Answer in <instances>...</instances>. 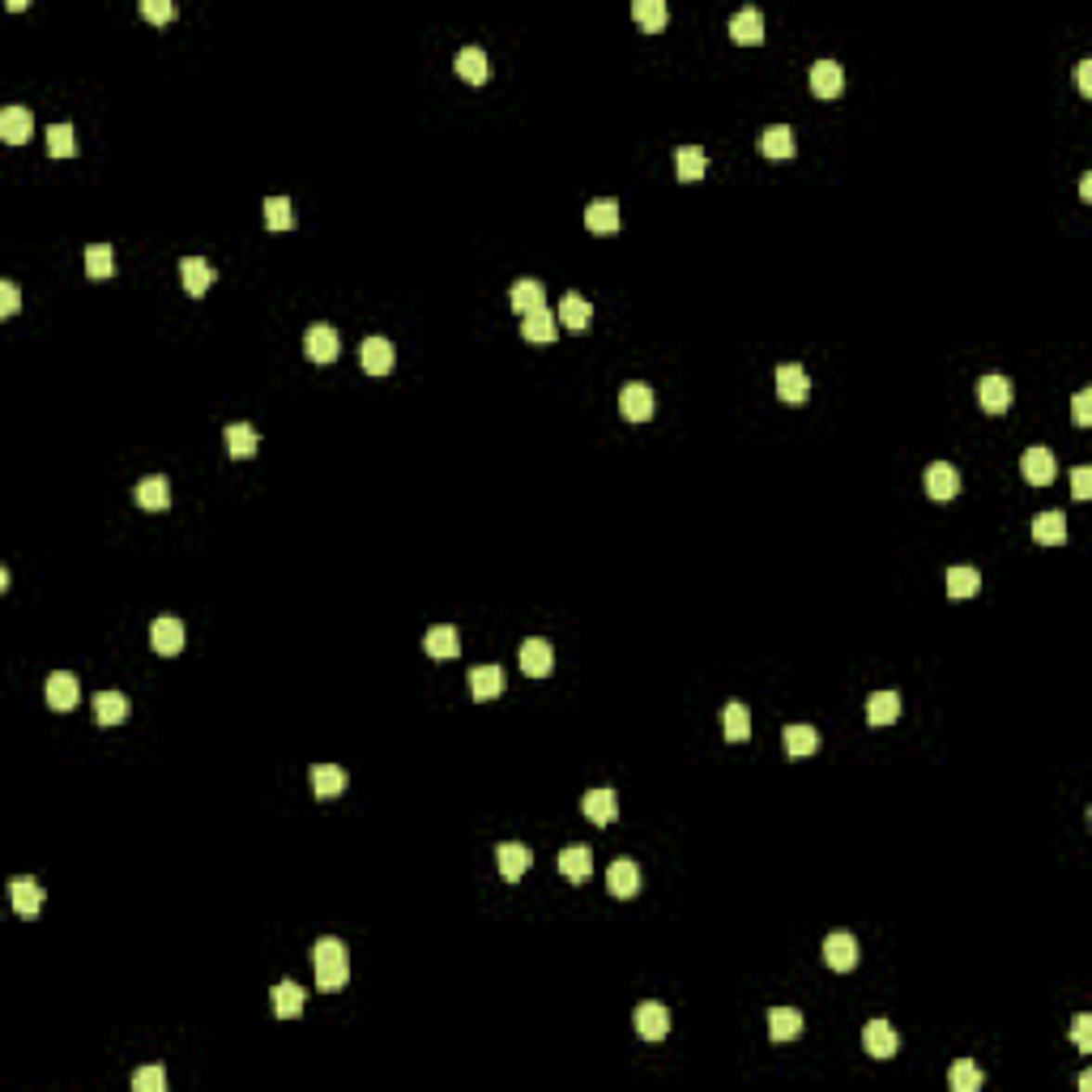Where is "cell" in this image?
<instances>
[{
  "label": "cell",
  "mask_w": 1092,
  "mask_h": 1092,
  "mask_svg": "<svg viewBox=\"0 0 1092 1092\" xmlns=\"http://www.w3.org/2000/svg\"><path fill=\"white\" fill-rule=\"evenodd\" d=\"M312 965H316V986L320 990H342L350 982V952L333 935L312 947Z\"/></svg>",
  "instance_id": "6da1fadb"
},
{
  "label": "cell",
  "mask_w": 1092,
  "mask_h": 1092,
  "mask_svg": "<svg viewBox=\"0 0 1092 1092\" xmlns=\"http://www.w3.org/2000/svg\"><path fill=\"white\" fill-rule=\"evenodd\" d=\"M824 960H828V968H837V973L858 968V960H862L858 939H853L850 930H832V935L824 939Z\"/></svg>",
  "instance_id": "7a4b0ae2"
},
{
  "label": "cell",
  "mask_w": 1092,
  "mask_h": 1092,
  "mask_svg": "<svg viewBox=\"0 0 1092 1092\" xmlns=\"http://www.w3.org/2000/svg\"><path fill=\"white\" fill-rule=\"evenodd\" d=\"M358 358H363V371H368V376H389V371H393V358H397V350H393L389 337L371 333V337H363V346H358Z\"/></svg>",
  "instance_id": "3957f363"
},
{
  "label": "cell",
  "mask_w": 1092,
  "mask_h": 1092,
  "mask_svg": "<svg viewBox=\"0 0 1092 1092\" xmlns=\"http://www.w3.org/2000/svg\"><path fill=\"white\" fill-rule=\"evenodd\" d=\"M862 1046H866L871 1059H896V1050H901V1033H896L888 1020H871V1024L862 1029Z\"/></svg>",
  "instance_id": "277c9868"
},
{
  "label": "cell",
  "mask_w": 1092,
  "mask_h": 1092,
  "mask_svg": "<svg viewBox=\"0 0 1092 1092\" xmlns=\"http://www.w3.org/2000/svg\"><path fill=\"white\" fill-rule=\"evenodd\" d=\"M304 350H307V358H312V363H333L337 350H342V342H337V329L325 325V320H320V325H307Z\"/></svg>",
  "instance_id": "5b68a950"
},
{
  "label": "cell",
  "mask_w": 1092,
  "mask_h": 1092,
  "mask_svg": "<svg viewBox=\"0 0 1092 1092\" xmlns=\"http://www.w3.org/2000/svg\"><path fill=\"white\" fill-rule=\"evenodd\" d=\"M977 401H982L986 414H1003V410L1011 406V380L998 376V371H986V376L977 380Z\"/></svg>",
  "instance_id": "8992f818"
},
{
  "label": "cell",
  "mask_w": 1092,
  "mask_h": 1092,
  "mask_svg": "<svg viewBox=\"0 0 1092 1092\" xmlns=\"http://www.w3.org/2000/svg\"><path fill=\"white\" fill-rule=\"evenodd\" d=\"M521 670H526L529 679H546V674L555 670V649H551V641L529 636V641L521 644Z\"/></svg>",
  "instance_id": "52a82bcc"
},
{
  "label": "cell",
  "mask_w": 1092,
  "mask_h": 1092,
  "mask_svg": "<svg viewBox=\"0 0 1092 1092\" xmlns=\"http://www.w3.org/2000/svg\"><path fill=\"white\" fill-rule=\"evenodd\" d=\"M653 406H657V397H653L649 384H623L619 393V410L628 422H649L653 419Z\"/></svg>",
  "instance_id": "ba28073f"
},
{
  "label": "cell",
  "mask_w": 1092,
  "mask_h": 1092,
  "mask_svg": "<svg viewBox=\"0 0 1092 1092\" xmlns=\"http://www.w3.org/2000/svg\"><path fill=\"white\" fill-rule=\"evenodd\" d=\"M150 644H154V653H162V657H176V653L184 649V623H179L176 615H158L154 628H150Z\"/></svg>",
  "instance_id": "9c48e42d"
},
{
  "label": "cell",
  "mask_w": 1092,
  "mask_h": 1092,
  "mask_svg": "<svg viewBox=\"0 0 1092 1092\" xmlns=\"http://www.w3.org/2000/svg\"><path fill=\"white\" fill-rule=\"evenodd\" d=\"M555 329H559V320L551 307H534V312L521 316V337L534 342V346H551V342H555Z\"/></svg>",
  "instance_id": "30bf717a"
},
{
  "label": "cell",
  "mask_w": 1092,
  "mask_h": 1092,
  "mask_svg": "<svg viewBox=\"0 0 1092 1092\" xmlns=\"http://www.w3.org/2000/svg\"><path fill=\"white\" fill-rule=\"evenodd\" d=\"M77 700H82V682H77V674L56 670L52 679H47V704H52L56 713H69V708H77Z\"/></svg>",
  "instance_id": "8fae6325"
},
{
  "label": "cell",
  "mask_w": 1092,
  "mask_h": 1092,
  "mask_svg": "<svg viewBox=\"0 0 1092 1092\" xmlns=\"http://www.w3.org/2000/svg\"><path fill=\"white\" fill-rule=\"evenodd\" d=\"M631 1024H636V1033H641L644 1041H662L666 1033H670V1011H666L662 1003H641L636 1016H631Z\"/></svg>",
  "instance_id": "7c38bea8"
},
{
  "label": "cell",
  "mask_w": 1092,
  "mask_h": 1092,
  "mask_svg": "<svg viewBox=\"0 0 1092 1092\" xmlns=\"http://www.w3.org/2000/svg\"><path fill=\"white\" fill-rule=\"evenodd\" d=\"M1054 470H1059V465H1054V452L1041 448V444L1037 448H1024V457H1020V474H1024L1033 487L1054 483Z\"/></svg>",
  "instance_id": "4fadbf2b"
},
{
  "label": "cell",
  "mask_w": 1092,
  "mask_h": 1092,
  "mask_svg": "<svg viewBox=\"0 0 1092 1092\" xmlns=\"http://www.w3.org/2000/svg\"><path fill=\"white\" fill-rule=\"evenodd\" d=\"M606 888H610V896H619V901H631V896L641 892V866L636 862H610V871H606Z\"/></svg>",
  "instance_id": "5bb4252c"
},
{
  "label": "cell",
  "mask_w": 1092,
  "mask_h": 1092,
  "mask_svg": "<svg viewBox=\"0 0 1092 1092\" xmlns=\"http://www.w3.org/2000/svg\"><path fill=\"white\" fill-rule=\"evenodd\" d=\"M495 862H500V875H504L508 883H516L521 875L529 871V862H534V853L521 845V840H504L500 850H495Z\"/></svg>",
  "instance_id": "9a60e30c"
},
{
  "label": "cell",
  "mask_w": 1092,
  "mask_h": 1092,
  "mask_svg": "<svg viewBox=\"0 0 1092 1092\" xmlns=\"http://www.w3.org/2000/svg\"><path fill=\"white\" fill-rule=\"evenodd\" d=\"M807 393H811V380H807V371H802V363H781L777 368V397L781 401H807Z\"/></svg>",
  "instance_id": "2e32d148"
},
{
  "label": "cell",
  "mask_w": 1092,
  "mask_h": 1092,
  "mask_svg": "<svg viewBox=\"0 0 1092 1092\" xmlns=\"http://www.w3.org/2000/svg\"><path fill=\"white\" fill-rule=\"evenodd\" d=\"M956 491H960V474H956V465H947V462H935L930 470H926V495L930 500H956Z\"/></svg>",
  "instance_id": "e0dca14e"
},
{
  "label": "cell",
  "mask_w": 1092,
  "mask_h": 1092,
  "mask_svg": "<svg viewBox=\"0 0 1092 1092\" xmlns=\"http://www.w3.org/2000/svg\"><path fill=\"white\" fill-rule=\"evenodd\" d=\"M730 34H734V43H743V47H756V43H764V13L760 9H738L734 18H730Z\"/></svg>",
  "instance_id": "ac0fdd59"
},
{
  "label": "cell",
  "mask_w": 1092,
  "mask_h": 1092,
  "mask_svg": "<svg viewBox=\"0 0 1092 1092\" xmlns=\"http://www.w3.org/2000/svg\"><path fill=\"white\" fill-rule=\"evenodd\" d=\"M179 278H184V291L188 294H205L218 273H214V265L205 261V256H184V261H179Z\"/></svg>",
  "instance_id": "d6986e66"
},
{
  "label": "cell",
  "mask_w": 1092,
  "mask_h": 1092,
  "mask_svg": "<svg viewBox=\"0 0 1092 1092\" xmlns=\"http://www.w3.org/2000/svg\"><path fill=\"white\" fill-rule=\"evenodd\" d=\"M585 227H589V231H598V235L619 231V201H615V197L589 201V205H585Z\"/></svg>",
  "instance_id": "ffe728a7"
},
{
  "label": "cell",
  "mask_w": 1092,
  "mask_h": 1092,
  "mask_svg": "<svg viewBox=\"0 0 1092 1092\" xmlns=\"http://www.w3.org/2000/svg\"><path fill=\"white\" fill-rule=\"evenodd\" d=\"M840 85H845V69L837 60H815L811 64V90L819 98H837Z\"/></svg>",
  "instance_id": "44dd1931"
},
{
  "label": "cell",
  "mask_w": 1092,
  "mask_h": 1092,
  "mask_svg": "<svg viewBox=\"0 0 1092 1092\" xmlns=\"http://www.w3.org/2000/svg\"><path fill=\"white\" fill-rule=\"evenodd\" d=\"M580 811H585V819H593V824H610V819L619 815V799H615V789L598 786L580 799Z\"/></svg>",
  "instance_id": "7402d4cb"
},
{
  "label": "cell",
  "mask_w": 1092,
  "mask_h": 1092,
  "mask_svg": "<svg viewBox=\"0 0 1092 1092\" xmlns=\"http://www.w3.org/2000/svg\"><path fill=\"white\" fill-rule=\"evenodd\" d=\"M559 875L572 883H585L589 875H593V850H589V845H567V850L559 853Z\"/></svg>",
  "instance_id": "603a6c76"
},
{
  "label": "cell",
  "mask_w": 1092,
  "mask_h": 1092,
  "mask_svg": "<svg viewBox=\"0 0 1092 1092\" xmlns=\"http://www.w3.org/2000/svg\"><path fill=\"white\" fill-rule=\"evenodd\" d=\"M422 649H427L436 662H448V657H457V653H462V636H457V628H452V623H436V628L427 631Z\"/></svg>",
  "instance_id": "cb8c5ba5"
},
{
  "label": "cell",
  "mask_w": 1092,
  "mask_h": 1092,
  "mask_svg": "<svg viewBox=\"0 0 1092 1092\" xmlns=\"http://www.w3.org/2000/svg\"><path fill=\"white\" fill-rule=\"evenodd\" d=\"M31 133H34V120H31V111H26L21 103H13V107H5V111H0V136H5L9 146H21V141H26Z\"/></svg>",
  "instance_id": "d4e9b609"
},
{
  "label": "cell",
  "mask_w": 1092,
  "mask_h": 1092,
  "mask_svg": "<svg viewBox=\"0 0 1092 1092\" xmlns=\"http://www.w3.org/2000/svg\"><path fill=\"white\" fill-rule=\"evenodd\" d=\"M133 500L146 508V513H158V508L171 504V483L162 478V474H150V478H141V483H136Z\"/></svg>",
  "instance_id": "484cf974"
},
{
  "label": "cell",
  "mask_w": 1092,
  "mask_h": 1092,
  "mask_svg": "<svg viewBox=\"0 0 1092 1092\" xmlns=\"http://www.w3.org/2000/svg\"><path fill=\"white\" fill-rule=\"evenodd\" d=\"M346 786H350L346 768H337V764H316V768H312V789H316V799H337V794H346Z\"/></svg>",
  "instance_id": "4316f807"
},
{
  "label": "cell",
  "mask_w": 1092,
  "mask_h": 1092,
  "mask_svg": "<svg viewBox=\"0 0 1092 1092\" xmlns=\"http://www.w3.org/2000/svg\"><path fill=\"white\" fill-rule=\"evenodd\" d=\"M799 141H794V128L789 124H773L760 133V154L764 158H794Z\"/></svg>",
  "instance_id": "83f0119b"
},
{
  "label": "cell",
  "mask_w": 1092,
  "mask_h": 1092,
  "mask_svg": "<svg viewBox=\"0 0 1092 1092\" xmlns=\"http://www.w3.org/2000/svg\"><path fill=\"white\" fill-rule=\"evenodd\" d=\"M1033 538H1037L1041 546H1062L1067 542V516L1059 513V508H1050V513H1037L1033 516Z\"/></svg>",
  "instance_id": "f1b7e54d"
},
{
  "label": "cell",
  "mask_w": 1092,
  "mask_h": 1092,
  "mask_svg": "<svg viewBox=\"0 0 1092 1092\" xmlns=\"http://www.w3.org/2000/svg\"><path fill=\"white\" fill-rule=\"evenodd\" d=\"M470 692H474V700H495V696L504 692V670H500L495 662L474 666L470 670Z\"/></svg>",
  "instance_id": "f546056e"
},
{
  "label": "cell",
  "mask_w": 1092,
  "mask_h": 1092,
  "mask_svg": "<svg viewBox=\"0 0 1092 1092\" xmlns=\"http://www.w3.org/2000/svg\"><path fill=\"white\" fill-rule=\"evenodd\" d=\"M452 69H457L465 82H474V85H483L487 77H491V60H487L483 47H462V52H457V60H452Z\"/></svg>",
  "instance_id": "4dcf8cb0"
},
{
  "label": "cell",
  "mask_w": 1092,
  "mask_h": 1092,
  "mask_svg": "<svg viewBox=\"0 0 1092 1092\" xmlns=\"http://www.w3.org/2000/svg\"><path fill=\"white\" fill-rule=\"evenodd\" d=\"M781 743H786L789 760H807V756H815L819 751V730H811V725H786Z\"/></svg>",
  "instance_id": "1f68e13d"
},
{
  "label": "cell",
  "mask_w": 1092,
  "mask_h": 1092,
  "mask_svg": "<svg viewBox=\"0 0 1092 1092\" xmlns=\"http://www.w3.org/2000/svg\"><path fill=\"white\" fill-rule=\"evenodd\" d=\"M304 1003H307L304 986H294V982H278V986H273V1016L294 1020L299 1011H304Z\"/></svg>",
  "instance_id": "d6a6232c"
},
{
  "label": "cell",
  "mask_w": 1092,
  "mask_h": 1092,
  "mask_svg": "<svg viewBox=\"0 0 1092 1092\" xmlns=\"http://www.w3.org/2000/svg\"><path fill=\"white\" fill-rule=\"evenodd\" d=\"M9 901L21 917H34L43 909V888L34 879H13L9 883Z\"/></svg>",
  "instance_id": "836d02e7"
},
{
  "label": "cell",
  "mask_w": 1092,
  "mask_h": 1092,
  "mask_svg": "<svg viewBox=\"0 0 1092 1092\" xmlns=\"http://www.w3.org/2000/svg\"><path fill=\"white\" fill-rule=\"evenodd\" d=\"M799 1033H802V1011H794V1008L768 1011V1037L773 1041H794Z\"/></svg>",
  "instance_id": "e575fe53"
},
{
  "label": "cell",
  "mask_w": 1092,
  "mask_h": 1092,
  "mask_svg": "<svg viewBox=\"0 0 1092 1092\" xmlns=\"http://www.w3.org/2000/svg\"><path fill=\"white\" fill-rule=\"evenodd\" d=\"M559 320H564L567 329H577V333H580V329H589V320H593V304H589L585 294H577V291L564 294V304H559Z\"/></svg>",
  "instance_id": "d590c367"
},
{
  "label": "cell",
  "mask_w": 1092,
  "mask_h": 1092,
  "mask_svg": "<svg viewBox=\"0 0 1092 1092\" xmlns=\"http://www.w3.org/2000/svg\"><path fill=\"white\" fill-rule=\"evenodd\" d=\"M508 304H513V312L526 316V312H534V307H546V294L534 278H521V282H513V291H508Z\"/></svg>",
  "instance_id": "8d00e7d4"
},
{
  "label": "cell",
  "mask_w": 1092,
  "mask_h": 1092,
  "mask_svg": "<svg viewBox=\"0 0 1092 1092\" xmlns=\"http://www.w3.org/2000/svg\"><path fill=\"white\" fill-rule=\"evenodd\" d=\"M128 717V696L120 692H98L95 696V722L98 725H120Z\"/></svg>",
  "instance_id": "74e56055"
},
{
  "label": "cell",
  "mask_w": 1092,
  "mask_h": 1092,
  "mask_svg": "<svg viewBox=\"0 0 1092 1092\" xmlns=\"http://www.w3.org/2000/svg\"><path fill=\"white\" fill-rule=\"evenodd\" d=\"M674 167H679V179L696 184V179L708 171V154H704L700 146H679L674 150Z\"/></svg>",
  "instance_id": "f35d334b"
},
{
  "label": "cell",
  "mask_w": 1092,
  "mask_h": 1092,
  "mask_svg": "<svg viewBox=\"0 0 1092 1092\" xmlns=\"http://www.w3.org/2000/svg\"><path fill=\"white\" fill-rule=\"evenodd\" d=\"M901 717V696L896 692H875L866 700V722L871 725H892Z\"/></svg>",
  "instance_id": "ab89813d"
},
{
  "label": "cell",
  "mask_w": 1092,
  "mask_h": 1092,
  "mask_svg": "<svg viewBox=\"0 0 1092 1092\" xmlns=\"http://www.w3.org/2000/svg\"><path fill=\"white\" fill-rule=\"evenodd\" d=\"M722 730L730 743H743V738H751V717H747V708L738 700H730L722 708Z\"/></svg>",
  "instance_id": "60d3db41"
},
{
  "label": "cell",
  "mask_w": 1092,
  "mask_h": 1092,
  "mask_svg": "<svg viewBox=\"0 0 1092 1092\" xmlns=\"http://www.w3.org/2000/svg\"><path fill=\"white\" fill-rule=\"evenodd\" d=\"M256 444H261L256 427H248V422H231V427H227V452H231V457H253Z\"/></svg>",
  "instance_id": "b9f144b4"
},
{
  "label": "cell",
  "mask_w": 1092,
  "mask_h": 1092,
  "mask_svg": "<svg viewBox=\"0 0 1092 1092\" xmlns=\"http://www.w3.org/2000/svg\"><path fill=\"white\" fill-rule=\"evenodd\" d=\"M85 273H90V278H111V273H116L111 243H90V248H85Z\"/></svg>",
  "instance_id": "7bdbcfd3"
},
{
  "label": "cell",
  "mask_w": 1092,
  "mask_h": 1092,
  "mask_svg": "<svg viewBox=\"0 0 1092 1092\" xmlns=\"http://www.w3.org/2000/svg\"><path fill=\"white\" fill-rule=\"evenodd\" d=\"M631 13H636V21H641L649 34H657L666 26V18H670L666 0H636V5H631Z\"/></svg>",
  "instance_id": "ee69618b"
},
{
  "label": "cell",
  "mask_w": 1092,
  "mask_h": 1092,
  "mask_svg": "<svg viewBox=\"0 0 1092 1092\" xmlns=\"http://www.w3.org/2000/svg\"><path fill=\"white\" fill-rule=\"evenodd\" d=\"M977 589H982L977 567H947V593L952 598H973Z\"/></svg>",
  "instance_id": "f6af8a7d"
},
{
  "label": "cell",
  "mask_w": 1092,
  "mask_h": 1092,
  "mask_svg": "<svg viewBox=\"0 0 1092 1092\" xmlns=\"http://www.w3.org/2000/svg\"><path fill=\"white\" fill-rule=\"evenodd\" d=\"M47 154H52V158H73L77 154L73 124H52V128H47Z\"/></svg>",
  "instance_id": "bcb514c9"
},
{
  "label": "cell",
  "mask_w": 1092,
  "mask_h": 1092,
  "mask_svg": "<svg viewBox=\"0 0 1092 1092\" xmlns=\"http://www.w3.org/2000/svg\"><path fill=\"white\" fill-rule=\"evenodd\" d=\"M947 1088L952 1092H977L982 1088V1072H977V1062H968V1059H960L947 1072Z\"/></svg>",
  "instance_id": "7dc6e473"
},
{
  "label": "cell",
  "mask_w": 1092,
  "mask_h": 1092,
  "mask_svg": "<svg viewBox=\"0 0 1092 1092\" xmlns=\"http://www.w3.org/2000/svg\"><path fill=\"white\" fill-rule=\"evenodd\" d=\"M265 227H269V231H291L294 227L291 201L286 197H265Z\"/></svg>",
  "instance_id": "c3c4849f"
},
{
  "label": "cell",
  "mask_w": 1092,
  "mask_h": 1092,
  "mask_svg": "<svg viewBox=\"0 0 1092 1092\" xmlns=\"http://www.w3.org/2000/svg\"><path fill=\"white\" fill-rule=\"evenodd\" d=\"M162 1088H167L162 1067H141V1072H133V1092H162Z\"/></svg>",
  "instance_id": "681fc988"
},
{
  "label": "cell",
  "mask_w": 1092,
  "mask_h": 1092,
  "mask_svg": "<svg viewBox=\"0 0 1092 1092\" xmlns=\"http://www.w3.org/2000/svg\"><path fill=\"white\" fill-rule=\"evenodd\" d=\"M1072 1037H1075V1046H1080L1084 1054L1092 1050V1016H1084V1011H1080V1016L1072 1020Z\"/></svg>",
  "instance_id": "f907efd6"
},
{
  "label": "cell",
  "mask_w": 1092,
  "mask_h": 1092,
  "mask_svg": "<svg viewBox=\"0 0 1092 1092\" xmlns=\"http://www.w3.org/2000/svg\"><path fill=\"white\" fill-rule=\"evenodd\" d=\"M141 13H146L150 21H171V18H176V0H146V5H141Z\"/></svg>",
  "instance_id": "816d5d0a"
},
{
  "label": "cell",
  "mask_w": 1092,
  "mask_h": 1092,
  "mask_svg": "<svg viewBox=\"0 0 1092 1092\" xmlns=\"http://www.w3.org/2000/svg\"><path fill=\"white\" fill-rule=\"evenodd\" d=\"M18 307H21L18 286H13V282H0V316H18Z\"/></svg>",
  "instance_id": "f5cc1de1"
},
{
  "label": "cell",
  "mask_w": 1092,
  "mask_h": 1092,
  "mask_svg": "<svg viewBox=\"0 0 1092 1092\" xmlns=\"http://www.w3.org/2000/svg\"><path fill=\"white\" fill-rule=\"evenodd\" d=\"M1088 491H1092V470L1088 465H1075L1072 470V495L1075 500H1088Z\"/></svg>",
  "instance_id": "db71d44e"
},
{
  "label": "cell",
  "mask_w": 1092,
  "mask_h": 1092,
  "mask_svg": "<svg viewBox=\"0 0 1092 1092\" xmlns=\"http://www.w3.org/2000/svg\"><path fill=\"white\" fill-rule=\"evenodd\" d=\"M1088 406H1092V393L1080 389V393H1075V401H1072V419L1080 422V427H1088V422H1092V410Z\"/></svg>",
  "instance_id": "11a10c76"
},
{
  "label": "cell",
  "mask_w": 1092,
  "mask_h": 1092,
  "mask_svg": "<svg viewBox=\"0 0 1092 1092\" xmlns=\"http://www.w3.org/2000/svg\"><path fill=\"white\" fill-rule=\"evenodd\" d=\"M1075 82H1080L1084 95H1092V60H1080V64H1075Z\"/></svg>",
  "instance_id": "9f6ffc18"
},
{
  "label": "cell",
  "mask_w": 1092,
  "mask_h": 1092,
  "mask_svg": "<svg viewBox=\"0 0 1092 1092\" xmlns=\"http://www.w3.org/2000/svg\"><path fill=\"white\" fill-rule=\"evenodd\" d=\"M1080 197H1084V201L1092 197V176H1084V179H1080Z\"/></svg>",
  "instance_id": "6f0895ef"
}]
</instances>
